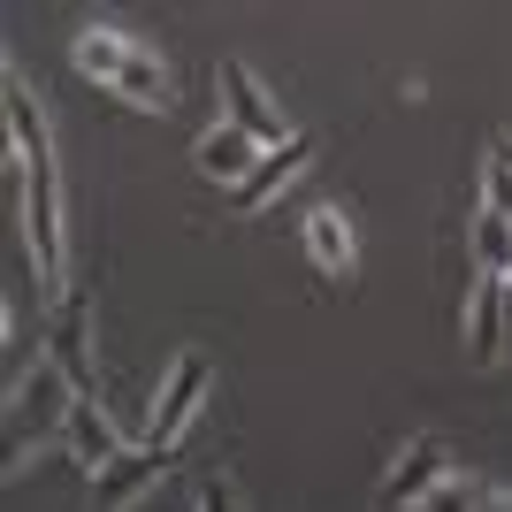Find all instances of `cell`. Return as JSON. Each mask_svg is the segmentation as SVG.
Returning <instances> with one entry per match:
<instances>
[{
    "label": "cell",
    "mask_w": 512,
    "mask_h": 512,
    "mask_svg": "<svg viewBox=\"0 0 512 512\" xmlns=\"http://www.w3.org/2000/svg\"><path fill=\"white\" fill-rule=\"evenodd\" d=\"M77 406H85V398L69 390V375H62L54 360L31 367V375L16 383V406H8V474L23 467V451H39L46 436H62Z\"/></svg>",
    "instance_id": "cell-1"
},
{
    "label": "cell",
    "mask_w": 512,
    "mask_h": 512,
    "mask_svg": "<svg viewBox=\"0 0 512 512\" xmlns=\"http://www.w3.org/2000/svg\"><path fill=\"white\" fill-rule=\"evenodd\" d=\"M23 237H31V260H39V283L62 291V276H69V222H62V176H54V161L31 169V184H23Z\"/></svg>",
    "instance_id": "cell-2"
},
{
    "label": "cell",
    "mask_w": 512,
    "mask_h": 512,
    "mask_svg": "<svg viewBox=\"0 0 512 512\" xmlns=\"http://www.w3.org/2000/svg\"><path fill=\"white\" fill-rule=\"evenodd\" d=\"M199 406H207V352H184V360L169 367V383H161V398H153V421H146V451H161L169 459L176 436L199 421Z\"/></svg>",
    "instance_id": "cell-3"
},
{
    "label": "cell",
    "mask_w": 512,
    "mask_h": 512,
    "mask_svg": "<svg viewBox=\"0 0 512 512\" xmlns=\"http://www.w3.org/2000/svg\"><path fill=\"white\" fill-rule=\"evenodd\" d=\"M222 100H230V123L245 130L253 146H291V138H299V130L283 123V107L260 92V77L245 62H222Z\"/></svg>",
    "instance_id": "cell-4"
},
{
    "label": "cell",
    "mask_w": 512,
    "mask_h": 512,
    "mask_svg": "<svg viewBox=\"0 0 512 512\" xmlns=\"http://www.w3.org/2000/svg\"><path fill=\"white\" fill-rule=\"evenodd\" d=\"M451 474V451L436 444V436H413L406 444V459L383 474V490H375V512H406V505H421L436 482Z\"/></svg>",
    "instance_id": "cell-5"
},
{
    "label": "cell",
    "mask_w": 512,
    "mask_h": 512,
    "mask_svg": "<svg viewBox=\"0 0 512 512\" xmlns=\"http://www.w3.org/2000/svg\"><path fill=\"white\" fill-rule=\"evenodd\" d=\"M46 360L69 375V390H77L85 406H100V383H92V306L62 299V314H54V337H46Z\"/></svg>",
    "instance_id": "cell-6"
},
{
    "label": "cell",
    "mask_w": 512,
    "mask_h": 512,
    "mask_svg": "<svg viewBox=\"0 0 512 512\" xmlns=\"http://www.w3.org/2000/svg\"><path fill=\"white\" fill-rule=\"evenodd\" d=\"M161 474H169V459H161V451H123L107 474H92V512H130L153 482H161Z\"/></svg>",
    "instance_id": "cell-7"
},
{
    "label": "cell",
    "mask_w": 512,
    "mask_h": 512,
    "mask_svg": "<svg viewBox=\"0 0 512 512\" xmlns=\"http://www.w3.org/2000/svg\"><path fill=\"white\" fill-rule=\"evenodd\" d=\"M306 161H314V146H306V138H291V146H276V153H260V169L230 192V199H237V214H260L268 199L283 192V184H299V176H306Z\"/></svg>",
    "instance_id": "cell-8"
},
{
    "label": "cell",
    "mask_w": 512,
    "mask_h": 512,
    "mask_svg": "<svg viewBox=\"0 0 512 512\" xmlns=\"http://www.w3.org/2000/svg\"><path fill=\"white\" fill-rule=\"evenodd\" d=\"M62 444H69V459H77V467H85V474H107V467H115V459H123V451H130V444H123V428L107 421L100 406H77V413H69Z\"/></svg>",
    "instance_id": "cell-9"
},
{
    "label": "cell",
    "mask_w": 512,
    "mask_h": 512,
    "mask_svg": "<svg viewBox=\"0 0 512 512\" xmlns=\"http://www.w3.org/2000/svg\"><path fill=\"white\" fill-rule=\"evenodd\" d=\"M0 100H8V138H16L23 169H46V161H54V138H46V115H39V100H31V85H23L16 69L0 77Z\"/></svg>",
    "instance_id": "cell-10"
},
{
    "label": "cell",
    "mask_w": 512,
    "mask_h": 512,
    "mask_svg": "<svg viewBox=\"0 0 512 512\" xmlns=\"http://www.w3.org/2000/svg\"><path fill=\"white\" fill-rule=\"evenodd\" d=\"M467 352L482 367L505 360V276H482V283H474V299H467Z\"/></svg>",
    "instance_id": "cell-11"
},
{
    "label": "cell",
    "mask_w": 512,
    "mask_h": 512,
    "mask_svg": "<svg viewBox=\"0 0 512 512\" xmlns=\"http://www.w3.org/2000/svg\"><path fill=\"white\" fill-rule=\"evenodd\" d=\"M199 169H207V176H222V184L237 192V184H245V176L260 169V146H253V138H245L237 123H222V130H207V138H199Z\"/></svg>",
    "instance_id": "cell-12"
},
{
    "label": "cell",
    "mask_w": 512,
    "mask_h": 512,
    "mask_svg": "<svg viewBox=\"0 0 512 512\" xmlns=\"http://www.w3.org/2000/svg\"><path fill=\"white\" fill-rule=\"evenodd\" d=\"M69 54H77V69H85L92 85H115V77H123V62L138 54V46H130L123 31H107V23H92V31H77V46H69Z\"/></svg>",
    "instance_id": "cell-13"
},
{
    "label": "cell",
    "mask_w": 512,
    "mask_h": 512,
    "mask_svg": "<svg viewBox=\"0 0 512 512\" xmlns=\"http://www.w3.org/2000/svg\"><path fill=\"white\" fill-rule=\"evenodd\" d=\"M306 253H314L321 276H352V230H344L337 207H314V214H306Z\"/></svg>",
    "instance_id": "cell-14"
},
{
    "label": "cell",
    "mask_w": 512,
    "mask_h": 512,
    "mask_svg": "<svg viewBox=\"0 0 512 512\" xmlns=\"http://www.w3.org/2000/svg\"><path fill=\"white\" fill-rule=\"evenodd\" d=\"M474 268H482V276H512V222L490 214V207L474 222Z\"/></svg>",
    "instance_id": "cell-15"
},
{
    "label": "cell",
    "mask_w": 512,
    "mask_h": 512,
    "mask_svg": "<svg viewBox=\"0 0 512 512\" xmlns=\"http://www.w3.org/2000/svg\"><path fill=\"white\" fill-rule=\"evenodd\" d=\"M115 92H123L130 107H161V100H169V77H161V62H153V54H130L123 77H115Z\"/></svg>",
    "instance_id": "cell-16"
},
{
    "label": "cell",
    "mask_w": 512,
    "mask_h": 512,
    "mask_svg": "<svg viewBox=\"0 0 512 512\" xmlns=\"http://www.w3.org/2000/svg\"><path fill=\"white\" fill-rule=\"evenodd\" d=\"M421 512H482V482H467V474H444V482L421 497Z\"/></svg>",
    "instance_id": "cell-17"
},
{
    "label": "cell",
    "mask_w": 512,
    "mask_h": 512,
    "mask_svg": "<svg viewBox=\"0 0 512 512\" xmlns=\"http://www.w3.org/2000/svg\"><path fill=\"white\" fill-rule=\"evenodd\" d=\"M482 207L512 222V161L505 153H490V169H482Z\"/></svg>",
    "instance_id": "cell-18"
},
{
    "label": "cell",
    "mask_w": 512,
    "mask_h": 512,
    "mask_svg": "<svg viewBox=\"0 0 512 512\" xmlns=\"http://www.w3.org/2000/svg\"><path fill=\"white\" fill-rule=\"evenodd\" d=\"M199 512H245V497H237V482H230V474H214L207 490H199Z\"/></svg>",
    "instance_id": "cell-19"
},
{
    "label": "cell",
    "mask_w": 512,
    "mask_h": 512,
    "mask_svg": "<svg viewBox=\"0 0 512 512\" xmlns=\"http://www.w3.org/2000/svg\"><path fill=\"white\" fill-rule=\"evenodd\" d=\"M505 352H512V276H505Z\"/></svg>",
    "instance_id": "cell-20"
},
{
    "label": "cell",
    "mask_w": 512,
    "mask_h": 512,
    "mask_svg": "<svg viewBox=\"0 0 512 512\" xmlns=\"http://www.w3.org/2000/svg\"><path fill=\"white\" fill-rule=\"evenodd\" d=\"M497 153H505V161H512V138H497Z\"/></svg>",
    "instance_id": "cell-21"
}]
</instances>
